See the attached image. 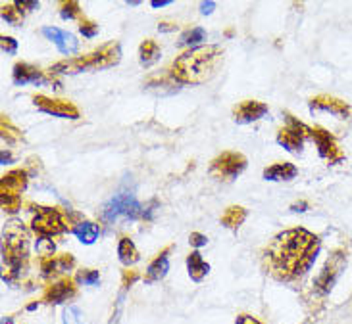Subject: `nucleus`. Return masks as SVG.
Returning <instances> with one entry per match:
<instances>
[{
    "label": "nucleus",
    "mask_w": 352,
    "mask_h": 324,
    "mask_svg": "<svg viewBox=\"0 0 352 324\" xmlns=\"http://www.w3.org/2000/svg\"><path fill=\"white\" fill-rule=\"evenodd\" d=\"M322 240L306 228H287L272 238L264 247L262 265L277 282L292 284L312 269L320 254Z\"/></svg>",
    "instance_id": "f257e3e1"
},
{
    "label": "nucleus",
    "mask_w": 352,
    "mask_h": 324,
    "mask_svg": "<svg viewBox=\"0 0 352 324\" xmlns=\"http://www.w3.org/2000/svg\"><path fill=\"white\" fill-rule=\"evenodd\" d=\"M223 64V49L206 44L183 52L170 66V79L179 85H202L210 81Z\"/></svg>",
    "instance_id": "f03ea898"
},
{
    "label": "nucleus",
    "mask_w": 352,
    "mask_h": 324,
    "mask_svg": "<svg viewBox=\"0 0 352 324\" xmlns=\"http://www.w3.org/2000/svg\"><path fill=\"white\" fill-rule=\"evenodd\" d=\"M20 223H10L4 230V244H2V261H4V282H16L21 271L27 265V236L20 228Z\"/></svg>",
    "instance_id": "7ed1b4c3"
},
{
    "label": "nucleus",
    "mask_w": 352,
    "mask_h": 324,
    "mask_svg": "<svg viewBox=\"0 0 352 324\" xmlns=\"http://www.w3.org/2000/svg\"><path fill=\"white\" fill-rule=\"evenodd\" d=\"M121 59V46L120 42H108L99 50H95L87 56L81 58H71L58 62L51 68L52 75L56 73H64V75H73V73H81L87 69H108L118 66Z\"/></svg>",
    "instance_id": "20e7f679"
},
{
    "label": "nucleus",
    "mask_w": 352,
    "mask_h": 324,
    "mask_svg": "<svg viewBox=\"0 0 352 324\" xmlns=\"http://www.w3.org/2000/svg\"><path fill=\"white\" fill-rule=\"evenodd\" d=\"M101 219L108 225L118 223L120 219H129V221L149 219V209H144V206H141L133 194L121 192L118 196L112 198L108 204H104V207L101 209Z\"/></svg>",
    "instance_id": "39448f33"
},
{
    "label": "nucleus",
    "mask_w": 352,
    "mask_h": 324,
    "mask_svg": "<svg viewBox=\"0 0 352 324\" xmlns=\"http://www.w3.org/2000/svg\"><path fill=\"white\" fill-rule=\"evenodd\" d=\"M283 116H285V127L279 129V133H277V144L283 146L287 152H291V154H301L302 148H304V142L310 138L312 140V127H308V125H304L302 121L291 116L289 111H283Z\"/></svg>",
    "instance_id": "423d86ee"
},
{
    "label": "nucleus",
    "mask_w": 352,
    "mask_h": 324,
    "mask_svg": "<svg viewBox=\"0 0 352 324\" xmlns=\"http://www.w3.org/2000/svg\"><path fill=\"white\" fill-rule=\"evenodd\" d=\"M27 187V173L23 169H14L0 180L2 207L8 213H16L21 207V192Z\"/></svg>",
    "instance_id": "0eeeda50"
},
{
    "label": "nucleus",
    "mask_w": 352,
    "mask_h": 324,
    "mask_svg": "<svg viewBox=\"0 0 352 324\" xmlns=\"http://www.w3.org/2000/svg\"><path fill=\"white\" fill-rule=\"evenodd\" d=\"M347 267V252L344 249H335L331 256L327 257L325 265H323L322 273L316 276L312 282V292L318 295H327L333 290V286L337 284L339 276Z\"/></svg>",
    "instance_id": "6e6552de"
},
{
    "label": "nucleus",
    "mask_w": 352,
    "mask_h": 324,
    "mask_svg": "<svg viewBox=\"0 0 352 324\" xmlns=\"http://www.w3.org/2000/svg\"><path fill=\"white\" fill-rule=\"evenodd\" d=\"M247 169V157L239 152H222L218 157L210 161L208 173L212 177L222 180V183H231Z\"/></svg>",
    "instance_id": "1a4fd4ad"
},
{
    "label": "nucleus",
    "mask_w": 352,
    "mask_h": 324,
    "mask_svg": "<svg viewBox=\"0 0 352 324\" xmlns=\"http://www.w3.org/2000/svg\"><path fill=\"white\" fill-rule=\"evenodd\" d=\"M31 228L39 238H52L68 230L66 217L54 207H37V213L31 221Z\"/></svg>",
    "instance_id": "9d476101"
},
{
    "label": "nucleus",
    "mask_w": 352,
    "mask_h": 324,
    "mask_svg": "<svg viewBox=\"0 0 352 324\" xmlns=\"http://www.w3.org/2000/svg\"><path fill=\"white\" fill-rule=\"evenodd\" d=\"M312 140L316 148H318V154L322 159H325L329 165H337L344 161V152H342L339 140L333 137L329 131H325L323 127H312Z\"/></svg>",
    "instance_id": "9b49d317"
},
{
    "label": "nucleus",
    "mask_w": 352,
    "mask_h": 324,
    "mask_svg": "<svg viewBox=\"0 0 352 324\" xmlns=\"http://www.w3.org/2000/svg\"><path fill=\"white\" fill-rule=\"evenodd\" d=\"M308 108L312 113L323 111V113H331L333 118L342 119V121H352V106L349 102H344L341 98H335L329 94H320L314 96L308 102Z\"/></svg>",
    "instance_id": "f8f14e48"
},
{
    "label": "nucleus",
    "mask_w": 352,
    "mask_h": 324,
    "mask_svg": "<svg viewBox=\"0 0 352 324\" xmlns=\"http://www.w3.org/2000/svg\"><path fill=\"white\" fill-rule=\"evenodd\" d=\"M33 104L39 111L49 113L52 118L79 119V109L68 100H54L49 98V96H42V94H37V96H33Z\"/></svg>",
    "instance_id": "ddd939ff"
},
{
    "label": "nucleus",
    "mask_w": 352,
    "mask_h": 324,
    "mask_svg": "<svg viewBox=\"0 0 352 324\" xmlns=\"http://www.w3.org/2000/svg\"><path fill=\"white\" fill-rule=\"evenodd\" d=\"M268 113V106L258 100H242L235 108H233V121L239 125H249L256 123Z\"/></svg>",
    "instance_id": "4468645a"
},
{
    "label": "nucleus",
    "mask_w": 352,
    "mask_h": 324,
    "mask_svg": "<svg viewBox=\"0 0 352 324\" xmlns=\"http://www.w3.org/2000/svg\"><path fill=\"white\" fill-rule=\"evenodd\" d=\"M75 295H77V286L73 284V280L71 278H62V280L54 282V284H51L45 290L42 301L51 305H58L64 303V301H70L71 297H75Z\"/></svg>",
    "instance_id": "2eb2a0df"
},
{
    "label": "nucleus",
    "mask_w": 352,
    "mask_h": 324,
    "mask_svg": "<svg viewBox=\"0 0 352 324\" xmlns=\"http://www.w3.org/2000/svg\"><path fill=\"white\" fill-rule=\"evenodd\" d=\"M42 35L49 40H52L54 46L60 50L62 54H66V56L75 54L77 49H79V40L75 39V35H71L70 31L60 29V27H45Z\"/></svg>",
    "instance_id": "dca6fc26"
},
{
    "label": "nucleus",
    "mask_w": 352,
    "mask_h": 324,
    "mask_svg": "<svg viewBox=\"0 0 352 324\" xmlns=\"http://www.w3.org/2000/svg\"><path fill=\"white\" fill-rule=\"evenodd\" d=\"M12 81L18 87H25V85H42L49 83V79L45 77V73L39 68L25 64V62H18L14 69H12Z\"/></svg>",
    "instance_id": "f3484780"
},
{
    "label": "nucleus",
    "mask_w": 352,
    "mask_h": 324,
    "mask_svg": "<svg viewBox=\"0 0 352 324\" xmlns=\"http://www.w3.org/2000/svg\"><path fill=\"white\" fill-rule=\"evenodd\" d=\"M170 252H171V246H168L166 249H162L160 254L152 259L151 265L147 267L144 276H142L144 284H154V282H160L162 278L168 275V271H170Z\"/></svg>",
    "instance_id": "a211bd4d"
},
{
    "label": "nucleus",
    "mask_w": 352,
    "mask_h": 324,
    "mask_svg": "<svg viewBox=\"0 0 352 324\" xmlns=\"http://www.w3.org/2000/svg\"><path fill=\"white\" fill-rule=\"evenodd\" d=\"M75 265V259L70 254H60V256L42 257L40 259V271L45 276H56L60 273L70 271Z\"/></svg>",
    "instance_id": "6ab92c4d"
},
{
    "label": "nucleus",
    "mask_w": 352,
    "mask_h": 324,
    "mask_svg": "<svg viewBox=\"0 0 352 324\" xmlns=\"http://www.w3.org/2000/svg\"><path fill=\"white\" fill-rule=\"evenodd\" d=\"M297 175H299V169H297V165L289 163V161H279V163H273L270 167L264 169V178L272 180V183L291 180Z\"/></svg>",
    "instance_id": "aec40b11"
},
{
    "label": "nucleus",
    "mask_w": 352,
    "mask_h": 324,
    "mask_svg": "<svg viewBox=\"0 0 352 324\" xmlns=\"http://www.w3.org/2000/svg\"><path fill=\"white\" fill-rule=\"evenodd\" d=\"M187 271H189V276L194 282H202L206 275L210 273V265L202 259V256L199 252H191L187 256Z\"/></svg>",
    "instance_id": "412c9836"
},
{
    "label": "nucleus",
    "mask_w": 352,
    "mask_h": 324,
    "mask_svg": "<svg viewBox=\"0 0 352 324\" xmlns=\"http://www.w3.org/2000/svg\"><path fill=\"white\" fill-rule=\"evenodd\" d=\"M71 232H73V236L79 240L81 244H87V246L95 244L99 234H101L99 225H95L91 221H81V223H77V225L71 228Z\"/></svg>",
    "instance_id": "4be33fe9"
},
{
    "label": "nucleus",
    "mask_w": 352,
    "mask_h": 324,
    "mask_svg": "<svg viewBox=\"0 0 352 324\" xmlns=\"http://www.w3.org/2000/svg\"><path fill=\"white\" fill-rule=\"evenodd\" d=\"M118 257H120L121 265L131 267L141 259V254H139L137 246L133 244V240L123 236V238H120V244H118Z\"/></svg>",
    "instance_id": "5701e85b"
},
{
    "label": "nucleus",
    "mask_w": 352,
    "mask_h": 324,
    "mask_svg": "<svg viewBox=\"0 0 352 324\" xmlns=\"http://www.w3.org/2000/svg\"><path fill=\"white\" fill-rule=\"evenodd\" d=\"M162 56V50L158 46V42L152 39L142 40L141 46H139V59H141V66L144 68H151L152 64H156Z\"/></svg>",
    "instance_id": "b1692460"
},
{
    "label": "nucleus",
    "mask_w": 352,
    "mask_h": 324,
    "mask_svg": "<svg viewBox=\"0 0 352 324\" xmlns=\"http://www.w3.org/2000/svg\"><path fill=\"white\" fill-rule=\"evenodd\" d=\"M247 209L241 206H229L225 211H223L222 215V225L225 226V228H229V230H237L239 226L244 223V219H247Z\"/></svg>",
    "instance_id": "393cba45"
},
{
    "label": "nucleus",
    "mask_w": 352,
    "mask_h": 324,
    "mask_svg": "<svg viewBox=\"0 0 352 324\" xmlns=\"http://www.w3.org/2000/svg\"><path fill=\"white\" fill-rule=\"evenodd\" d=\"M2 20L10 25H21L23 23V12L16 4H2Z\"/></svg>",
    "instance_id": "a878e982"
},
{
    "label": "nucleus",
    "mask_w": 352,
    "mask_h": 324,
    "mask_svg": "<svg viewBox=\"0 0 352 324\" xmlns=\"http://www.w3.org/2000/svg\"><path fill=\"white\" fill-rule=\"evenodd\" d=\"M0 127H2V138L8 142V144H14V142H20L21 140V133L20 129H16L12 125V121L6 116H2V123H0Z\"/></svg>",
    "instance_id": "bb28decb"
},
{
    "label": "nucleus",
    "mask_w": 352,
    "mask_h": 324,
    "mask_svg": "<svg viewBox=\"0 0 352 324\" xmlns=\"http://www.w3.org/2000/svg\"><path fill=\"white\" fill-rule=\"evenodd\" d=\"M60 16L64 18V20H79L81 21L79 2H75V0H70V2H62Z\"/></svg>",
    "instance_id": "cd10ccee"
},
{
    "label": "nucleus",
    "mask_w": 352,
    "mask_h": 324,
    "mask_svg": "<svg viewBox=\"0 0 352 324\" xmlns=\"http://www.w3.org/2000/svg\"><path fill=\"white\" fill-rule=\"evenodd\" d=\"M75 280H77L79 284L95 286L101 282V273H99V271H95V269H83V271H77Z\"/></svg>",
    "instance_id": "c85d7f7f"
},
{
    "label": "nucleus",
    "mask_w": 352,
    "mask_h": 324,
    "mask_svg": "<svg viewBox=\"0 0 352 324\" xmlns=\"http://www.w3.org/2000/svg\"><path fill=\"white\" fill-rule=\"evenodd\" d=\"M206 39V31L202 27H192V29L185 31L181 35V44H197L201 40Z\"/></svg>",
    "instance_id": "c756f323"
},
{
    "label": "nucleus",
    "mask_w": 352,
    "mask_h": 324,
    "mask_svg": "<svg viewBox=\"0 0 352 324\" xmlns=\"http://www.w3.org/2000/svg\"><path fill=\"white\" fill-rule=\"evenodd\" d=\"M79 31L83 37H87V39H92V37H97V33H99V25L91 20H83L79 21Z\"/></svg>",
    "instance_id": "7c9ffc66"
},
{
    "label": "nucleus",
    "mask_w": 352,
    "mask_h": 324,
    "mask_svg": "<svg viewBox=\"0 0 352 324\" xmlns=\"http://www.w3.org/2000/svg\"><path fill=\"white\" fill-rule=\"evenodd\" d=\"M0 49H2L4 54H12V56H14V54L18 52V40L2 35V37H0Z\"/></svg>",
    "instance_id": "2f4dec72"
},
{
    "label": "nucleus",
    "mask_w": 352,
    "mask_h": 324,
    "mask_svg": "<svg viewBox=\"0 0 352 324\" xmlns=\"http://www.w3.org/2000/svg\"><path fill=\"white\" fill-rule=\"evenodd\" d=\"M37 252L42 257H51L54 254V244H52L51 238H39L37 240Z\"/></svg>",
    "instance_id": "473e14b6"
},
{
    "label": "nucleus",
    "mask_w": 352,
    "mask_h": 324,
    "mask_svg": "<svg viewBox=\"0 0 352 324\" xmlns=\"http://www.w3.org/2000/svg\"><path fill=\"white\" fill-rule=\"evenodd\" d=\"M189 244H191L192 247H202L208 244V238L204 234H201V232H191V236H189Z\"/></svg>",
    "instance_id": "72a5a7b5"
},
{
    "label": "nucleus",
    "mask_w": 352,
    "mask_h": 324,
    "mask_svg": "<svg viewBox=\"0 0 352 324\" xmlns=\"http://www.w3.org/2000/svg\"><path fill=\"white\" fill-rule=\"evenodd\" d=\"M139 278L137 271H123V290L131 288V284Z\"/></svg>",
    "instance_id": "f704fd0d"
},
{
    "label": "nucleus",
    "mask_w": 352,
    "mask_h": 324,
    "mask_svg": "<svg viewBox=\"0 0 352 324\" xmlns=\"http://www.w3.org/2000/svg\"><path fill=\"white\" fill-rule=\"evenodd\" d=\"M235 324H262L256 316H252V314H247L242 313L237 316V321H235Z\"/></svg>",
    "instance_id": "c9c22d12"
},
{
    "label": "nucleus",
    "mask_w": 352,
    "mask_h": 324,
    "mask_svg": "<svg viewBox=\"0 0 352 324\" xmlns=\"http://www.w3.org/2000/svg\"><path fill=\"white\" fill-rule=\"evenodd\" d=\"M20 10H37L39 8V2H35V0H31V2H25V0H21V2H14Z\"/></svg>",
    "instance_id": "e433bc0d"
},
{
    "label": "nucleus",
    "mask_w": 352,
    "mask_h": 324,
    "mask_svg": "<svg viewBox=\"0 0 352 324\" xmlns=\"http://www.w3.org/2000/svg\"><path fill=\"white\" fill-rule=\"evenodd\" d=\"M214 8H216V2H212V0H208V2H202V4H201V14L208 16V14H212V12H214Z\"/></svg>",
    "instance_id": "4c0bfd02"
},
{
    "label": "nucleus",
    "mask_w": 352,
    "mask_h": 324,
    "mask_svg": "<svg viewBox=\"0 0 352 324\" xmlns=\"http://www.w3.org/2000/svg\"><path fill=\"white\" fill-rule=\"evenodd\" d=\"M175 29H177V25L175 23H168V21H162L160 25H158V31H162V33H170V31Z\"/></svg>",
    "instance_id": "58836bf2"
},
{
    "label": "nucleus",
    "mask_w": 352,
    "mask_h": 324,
    "mask_svg": "<svg viewBox=\"0 0 352 324\" xmlns=\"http://www.w3.org/2000/svg\"><path fill=\"white\" fill-rule=\"evenodd\" d=\"M291 209L292 211H306V209H308V204H306V202H299V204H292Z\"/></svg>",
    "instance_id": "ea45409f"
},
{
    "label": "nucleus",
    "mask_w": 352,
    "mask_h": 324,
    "mask_svg": "<svg viewBox=\"0 0 352 324\" xmlns=\"http://www.w3.org/2000/svg\"><path fill=\"white\" fill-rule=\"evenodd\" d=\"M170 4V0H152L151 6L152 8H162V6H168Z\"/></svg>",
    "instance_id": "a19ab883"
},
{
    "label": "nucleus",
    "mask_w": 352,
    "mask_h": 324,
    "mask_svg": "<svg viewBox=\"0 0 352 324\" xmlns=\"http://www.w3.org/2000/svg\"><path fill=\"white\" fill-rule=\"evenodd\" d=\"M10 159H12V156L8 154V152H6V150H4V152H2V163H6V161H10Z\"/></svg>",
    "instance_id": "79ce46f5"
},
{
    "label": "nucleus",
    "mask_w": 352,
    "mask_h": 324,
    "mask_svg": "<svg viewBox=\"0 0 352 324\" xmlns=\"http://www.w3.org/2000/svg\"><path fill=\"white\" fill-rule=\"evenodd\" d=\"M2 324H14L12 316H4V319H2Z\"/></svg>",
    "instance_id": "37998d69"
},
{
    "label": "nucleus",
    "mask_w": 352,
    "mask_h": 324,
    "mask_svg": "<svg viewBox=\"0 0 352 324\" xmlns=\"http://www.w3.org/2000/svg\"><path fill=\"white\" fill-rule=\"evenodd\" d=\"M37 307H39V303H31V305H27V311H35Z\"/></svg>",
    "instance_id": "c03bdc74"
}]
</instances>
